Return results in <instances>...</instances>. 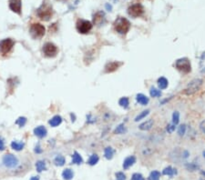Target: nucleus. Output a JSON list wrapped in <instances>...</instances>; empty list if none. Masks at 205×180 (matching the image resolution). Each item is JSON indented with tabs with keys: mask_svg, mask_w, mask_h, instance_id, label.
Listing matches in <instances>:
<instances>
[{
	"mask_svg": "<svg viewBox=\"0 0 205 180\" xmlns=\"http://www.w3.org/2000/svg\"><path fill=\"white\" fill-rule=\"evenodd\" d=\"M116 179L117 180H126V176L122 172H118L116 174Z\"/></svg>",
	"mask_w": 205,
	"mask_h": 180,
	"instance_id": "4c0bfd02",
	"label": "nucleus"
},
{
	"mask_svg": "<svg viewBox=\"0 0 205 180\" xmlns=\"http://www.w3.org/2000/svg\"><path fill=\"white\" fill-rule=\"evenodd\" d=\"M62 122V118L60 116H55L54 117H52L50 120H49V125L51 126H58V125H60Z\"/></svg>",
	"mask_w": 205,
	"mask_h": 180,
	"instance_id": "a211bd4d",
	"label": "nucleus"
},
{
	"mask_svg": "<svg viewBox=\"0 0 205 180\" xmlns=\"http://www.w3.org/2000/svg\"><path fill=\"white\" fill-rule=\"evenodd\" d=\"M83 162V159H82V157L78 153V152H74L73 156H72V163L73 164H81Z\"/></svg>",
	"mask_w": 205,
	"mask_h": 180,
	"instance_id": "412c9836",
	"label": "nucleus"
},
{
	"mask_svg": "<svg viewBox=\"0 0 205 180\" xmlns=\"http://www.w3.org/2000/svg\"><path fill=\"white\" fill-rule=\"evenodd\" d=\"M5 148V146H4V142L2 139H0V150H3Z\"/></svg>",
	"mask_w": 205,
	"mask_h": 180,
	"instance_id": "79ce46f5",
	"label": "nucleus"
},
{
	"mask_svg": "<svg viewBox=\"0 0 205 180\" xmlns=\"http://www.w3.org/2000/svg\"><path fill=\"white\" fill-rule=\"evenodd\" d=\"M3 163L6 167L13 168L18 165V160L15 156H13L11 154H7L3 157Z\"/></svg>",
	"mask_w": 205,
	"mask_h": 180,
	"instance_id": "9d476101",
	"label": "nucleus"
},
{
	"mask_svg": "<svg viewBox=\"0 0 205 180\" xmlns=\"http://www.w3.org/2000/svg\"><path fill=\"white\" fill-rule=\"evenodd\" d=\"M201 85H202V80L201 79H199V78L193 79V80H192L191 82H190L188 87L185 88L184 93L186 95H192L195 92L198 91V90L200 89V87H201Z\"/></svg>",
	"mask_w": 205,
	"mask_h": 180,
	"instance_id": "20e7f679",
	"label": "nucleus"
},
{
	"mask_svg": "<svg viewBox=\"0 0 205 180\" xmlns=\"http://www.w3.org/2000/svg\"><path fill=\"white\" fill-rule=\"evenodd\" d=\"M104 155H105V157L107 159H111L112 157H113V156H114V150H113V148L110 147H106Z\"/></svg>",
	"mask_w": 205,
	"mask_h": 180,
	"instance_id": "b1692460",
	"label": "nucleus"
},
{
	"mask_svg": "<svg viewBox=\"0 0 205 180\" xmlns=\"http://www.w3.org/2000/svg\"><path fill=\"white\" fill-rule=\"evenodd\" d=\"M202 155H203V156L205 157V150H204V151H203V153H202Z\"/></svg>",
	"mask_w": 205,
	"mask_h": 180,
	"instance_id": "c03bdc74",
	"label": "nucleus"
},
{
	"mask_svg": "<svg viewBox=\"0 0 205 180\" xmlns=\"http://www.w3.org/2000/svg\"><path fill=\"white\" fill-rule=\"evenodd\" d=\"M175 126H176V125H174L173 123H172V124H169L168 126H167V127H166L167 132L170 133V134H171L174 130H175V128H176Z\"/></svg>",
	"mask_w": 205,
	"mask_h": 180,
	"instance_id": "c9c22d12",
	"label": "nucleus"
},
{
	"mask_svg": "<svg viewBox=\"0 0 205 180\" xmlns=\"http://www.w3.org/2000/svg\"><path fill=\"white\" fill-rule=\"evenodd\" d=\"M126 130H125V126H124V125L123 124H120L119 126H117V128L115 129V131H114V133L115 134H123L124 132H125Z\"/></svg>",
	"mask_w": 205,
	"mask_h": 180,
	"instance_id": "473e14b6",
	"label": "nucleus"
},
{
	"mask_svg": "<svg viewBox=\"0 0 205 180\" xmlns=\"http://www.w3.org/2000/svg\"><path fill=\"white\" fill-rule=\"evenodd\" d=\"M113 26H114V29H115L119 34H121V35H124V34L128 33V30H130V28H131L130 21H128L127 18L122 17H118L115 20V22H114Z\"/></svg>",
	"mask_w": 205,
	"mask_h": 180,
	"instance_id": "f257e3e1",
	"label": "nucleus"
},
{
	"mask_svg": "<svg viewBox=\"0 0 205 180\" xmlns=\"http://www.w3.org/2000/svg\"><path fill=\"white\" fill-rule=\"evenodd\" d=\"M128 14L132 17H139L144 14V7L140 4H135L128 8Z\"/></svg>",
	"mask_w": 205,
	"mask_h": 180,
	"instance_id": "0eeeda50",
	"label": "nucleus"
},
{
	"mask_svg": "<svg viewBox=\"0 0 205 180\" xmlns=\"http://www.w3.org/2000/svg\"><path fill=\"white\" fill-rule=\"evenodd\" d=\"M161 173L158 171H152L149 176V180H159Z\"/></svg>",
	"mask_w": 205,
	"mask_h": 180,
	"instance_id": "c85d7f7f",
	"label": "nucleus"
},
{
	"mask_svg": "<svg viewBox=\"0 0 205 180\" xmlns=\"http://www.w3.org/2000/svg\"><path fill=\"white\" fill-rule=\"evenodd\" d=\"M54 163L57 165V166L58 167H62L63 165L65 164V158H64V156H58L55 160H54Z\"/></svg>",
	"mask_w": 205,
	"mask_h": 180,
	"instance_id": "bb28decb",
	"label": "nucleus"
},
{
	"mask_svg": "<svg viewBox=\"0 0 205 180\" xmlns=\"http://www.w3.org/2000/svg\"><path fill=\"white\" fill-rule=\"evenodd\" d=\"M11 147L14 150H17V151H20L23 148H24V143L22 142H17V141H13L11 143Z\"/></svg>",
	"mask_w": 205,
	"mask_h": 180,
	"instance_id": "5701e85b",
	"label": "nucleus"
},
{
	"mask_svg": "<svg viewBox=\"0 0 205 180\" xmlns=\"http://www.w3.org/2000/svg\"><path fill=\"white\" fill-rule=\"evenodd\" d=\"M158 86L159 87V89H165L168 87V80H167L165 77H159L158 79Z\"/></svg>",
	"mask_w": 205,
	"mask_h": 180,
	"instance_id": "6ab92c4d",
	"label": "nucleus"
},
{
	"mask_svg": "<svg viewBox=\"0 0 205 180\" xmlns=\"http://www.w3.org/2000/svg\"><path fill=\"white\" fill-rule=\"evenodd\" d=\"M105 6H106V9H107L108 11H111V10H112V6H111V5H110L109 3L106 4Z\"/></svg>",
	"mask_w": 205,
	"mask_h": 180,
	"instance_id": "ea45409f",
	"label": "nucleus"
},
{
	"mask_svg": "<svg viewBox=\"0 0 205 180\" xmlns=\"http://www.w3.org/2000/svg\"><path fill=\"white\" fill-rule=\"evenodd\" d=\"M149 113H150V110H144V111H142L139 116H137L135 117V121L138 122V121H140V120H141L142 118L146 117L149 115Z\"/></svg>",
	"mask_w": 205,
	"mask_h": 180,
	"instance_id": "7c9ffc66",
	"label": "nucleus"
},
{
	"mask_svg": "<svg viewBox=\"0 0 205 180\" xmlns=\"http://www.w3.org/2000/svg\"><path fill=\"white\" fill-rule=\"evenodd\" d=\"M180 121V113L178 111H175L172 115V123L174 125H177Z\"/></svg>",
	"mask_w": 205,
	"mask_h": 180,
	"instance_id": "2f4dec72",
	"label": "nucleus"
},
{
	"mask_svg": "<svg viewBox=\"0 0 205 180\" xmlns=\"http://www.w3.org/2000/svg\"><path fill=\"white\" fill-rule=\"evenodd\" d=\"M122 65L121 62H118V61H113V62H110L107 65L105 66V72L106 73H111L116 71L119 67Z\"/></svg>",
	"mask_w": 205,
	"mask_h": 180,
	"instance_id": "f8f14e48",
	"label": "nucleus"
},
{
	"mask_svg": "<svg viewBox=\"0 0 205 180\" xmlns=\"http://www.w3.org/2000/svg\"><path fill=\"white\" fill-rule=\"evenodd\" d=\"M153 124H154L153 120L152 119H149V120H147L146 122L140 124V126H139V128L140 130H143V131H148V130H150L151 127L153 126Z\"/></svg>",
	"mask_w": 205,
	"mask_h": 180,
	"instance_id": "4468645a",
	"label": "nucleus"
},
{
	"mask_svg": "<svg viewBox=\"0 0 205 180\" xmlns=\"http://www.w3.org/2000/svg\"><path fill=\"white\" fill-rule=\"evenodd\" d=\"M136 99H137V102H138L139 104H140V105H142V106H145V105H147L149 103V98L143 94H138V95H137Z\"/></svg>",
	"mask_w": 205,
	"mask_h": 180,
	"instance_id": "f3484780",
	"label": "nucleus"
},
{
	"mask_svg": "<svg viewBox=\"0 0 205 180\" xmlns=\"http://www.w3.org/2000/svg\"><path fill=\"white\" fill-rule=\"evenodd\" d=\"M201 180H204V179H201Z\"/></svg>",
	"mask_w": 205,
	"mask_h": 180,
	"instance_id": "a18cd8bd",
	"label": "nucleus"
},
{
	"mask_svg": "<svg viewBox=\"0 0 205 180\" xmlns=\"http://www.w3.org/2000/svg\"><path fill=\"white\" fill-rule=\"evenodd\" d=\"M36 167H37V172H42V171H45L46 169H47L46 163L44 161H37L36 163Z\"/></svg>",
	"mask_w": 205,
	"mask_h": 180,
	"instance_id": "393cba45",
	"label": "nucleus"
},
{
	"mask_svg": "<svg viewBox=\"0 0 205 180\" xmlns=\"http://www.w3.org/2000/svg\"><path fill=\"white\" fill-rule=\"evenodd\" d=\"M135 162H136V158H135V156H131L127 157V158L124 160V163H123V168H124V169H128V168H130L131 166H133Z\"/></svg>",
	"mask_w": 205,
	"mask_h": 180,
	"instance_id": "2eb2a0df",
	"label": "nucleus"
},
{
	"mask_svg": "<svg viewBox=\"0 0 205 180\" xmlns=\"http://www.w3.org/2000/svg\"><path fill=\"white\" fill-rule=\"evenodd\" d=\"M73 176H74L73 172H72V170L70 169V168L65 169V170L63 171V173H62V177H63V178L66 179V180H70V179H72Z\"/></svg>",
	"mask_w": 205,
	"mask_h": 180,
	"instance_id": "aec40b11",
	"label": "nucleus"
},
{
	"mask_svg": "<svg viewBox=\"0 0 205 180\" xmlns=\"http://www.w3.org/2000/svg\"><path fill=\"white\" fill-rule=\"evenodd\" d=\"M35 152H36V153H41V152H42V150L40 149V147H39V145H37V146L36 147Z\"/></svg>",
	"mask_w": 205,
	"mask_h": 180,
	"instance_id": "a19ab883",
	"label": "nucleus"
},
{
	"mask_svg": "<svg viewBox=\"0 0 205 180\" xmlns=\"http://www.w3.org/2000/svg\"><path fill=\"white\" fill-rule=\"evenodd\" d=\"M175 66L179 71H180L183 74H188L192 70L191 62H190V60L186 57L178 59L175 63Z\"/></svg>",
	"mask_w": 205,
	"mask_h": 180,
	"instance_id": "7ed1b4c3",
	"label": "nucleus"
},
{
	"mask_svg": "<svg viewBox=\"0 0 205 180\" xmlns=\"http://www.w3.org/2000/svg\"><path fill=\"white\" fill-rule=\"evenodd\" d=\"M119 104L120 107H122L124 108H128V105H130V102H128V97H121V98L119 100Z\"/></svg>",
	"mask_w": 205,
	"mask_h": 180,
	"instance_id": "a878e982",
	"label": "nucleus"
},
{
	"mask_svg": "<svg viewBox=\"0 0 205 180\" xmlns=\"http://www.w3.org/2000/svg\"><path fill=\"white\" fill-rule=\"evenodd\" d=\"M150 96H152V97H158V96H161V90H158V89L155 88V87H151V88H150Z\"/></svg>",
	"mask_w": 205,
	"mask_h": 180,
	"instance_id": "cd10ccee",
	"label": "nucleus"
},
{
	"mask_svg": "<svg viewBox=\"0 0 205 180\" xmlns=\"http://www.w3.org/2000/svg\"><path fill=\"white\" fill-rule=\"evenodd\" d=\"M34 133L37 137L41 138V137H46V135H47V129H46L44 126H37V128L34 129Z\"/></svg>",
	"mask_w": 205,
	"mask_h": 180,
	"instance_id": "dca6fc26",
	"label": "nucleus"
},
{
	"mask_svg": "<svg viewBox=\"0 0 205 180\" xmlns=\"http://www.w3.org/2000/svg\"><path fill=\"white\" fill-rule=\"evenodd\" d=\"M30 180H39V177H33Z\"/></svg>",
	"mask_w": 205,
	"mask_h": 180,
	"instance_id": "37998d69",
	"label": "nucleus"
},
{
	"mask_svg": "<svg viewBox=\"0 0 205 180\" xmlns=\"http://www.w3.org/2000/svg\"><path fill=\"white\" fill-rule=\"evenodd\" d=\"M14 40L10 39V38H6V39H4L0 42V52H1L2 54L6 55L7 53H9L10 50L12 49L13 46H14Z\"/></svg>",
	"mask_w": 205,
	"mask_h": 180,
	"instance_id": "6e6552de",
	"label": "nucleus"
},
{
	"mask_svg": "<svg viewBox=\"0 0 205 180\" xmlns=\"http://www.w3.org/2000/svg\"><path fill=\"white\" fill-rule=\"evenodd\" d=\"M98 159H100L98 158V156L96 154H94L89 157L88 163V165H90V166H94V165H96L98 162Z\"/></svg>",
	"mask_w": 205,
	"mask_h": 180,
	"instance_id": "c756f323",
	"label": "nucleus"
},
{
	"mask_svg": "<svg viewBox=\"0 0 205 180\" xmlns=\"http://www.w3.org/2000/svg\"><path fill=\"white\" fill-rule=\"evenodd\" d=\"M9 8L18 15H21L22 1L21 0H9Z\"/></svg>",
	"mask_w": 205,
	"mask_h": 180,
	"instance_id": "9b49d317",
	"label": "nucleus"
},
{
	"mask_svg": "<svg viewBox=\"0 0 205 180\" xmlns=\"http://www.w3.org/2000/svg\"><path fill=\"white\" fill-rule=\"evenodd\" d=\"M37 15L40 19L44 21H48L53 16V10L52 6L47 3H43L41 6L37 10Z\"/></svg>",
	"mask_w": 205,
	"mask_h": 180,
	"instance_id": "f03ea898",
	"label": "nucleus"
},
{
	"mask_svg": "<svg viewBox=\"0 0 205 180\" xmlns=\"http://www.w3.org/2000/svg\"><path fill=\"white\" fill-rule=\"evenodd\" d=\"M104 19H105L104 13L102 11H98L93 16V23L97 26H100L104 22Z\"/></svg>",
	"mask_w": 205,
	"mask_h": 180,
	"instance_id": "ddd939ff",
	"label": "nucleus"
},
{
	"mask_svg": "<svg viewBox=\"0 0 205 180\" xmlns=\"http://www.w3.org/2000/svg\"><path fill=\"white\" fill-rule=\"evenodd\" d=\"M92 29V24L88 20L79 19L77 22V30L80 34H87Z\"/></svg>",
	"mask_w": 205,
	"mask_h": 180,
	"instance_id": "423d86ee",
	"label": "nucleus"
},
{
	"mask_svg": "<svg viewBox=\"0 0 205 180\" xmlns=\"http://www.w3.org/2000/svg\"><path fill=\"white\" fill-rule=\"evenodd\" d=\"M43 52L47 57H55L58 54V47L52 43H46L43 46Z\"/></svg>",
	"mask_w": 205,
	"mask_h": 180,
	"instance_id": "1a4fd4ad",
	"label": "nucleus"
},
{
	"mask_svg": "<svg viewBox=\"0 0 205 180\" xmlns=\"http://www.w3.org/2000/svg\"><path fill=\"white\" fill-rule=\"evenodd\" d=\"M200 129H201V131L202 133L205 134V120H203V121L201 123V125H200Z\"/></svg>",
	"mask_w": 205,
	"mask_h": 180,
	"instance_id": "58836bf2",
	"label": "nucleus"
},
{
	"mask_svg": "<svg viewBox=\"0 0 205 180\" xmlns=\"http://www.w3.org/2000/svg\"><path fill=\"white\" fill-rule=\"evenodd\" d=\"M27 123V118L26 117H19L17 121H16V124L20 126H24Z\"/></svg>",
	"mask_w": 205,
	"mask_h": 180,
	"instance_id": "f704fd0d",
	"label": "nucleus"
},
{
	"mask_svg": "<svg viewBox=\"0 0 205 180\" xmlns=\"http://www.w3.org/2000/svg\"><path fill=\"white\" fill-rule=\"evenodd\" d=\"M131 180H145V179H144L142 175H140L139 173H135V174L132 175Z\"/></svg>",
	"mask_w": 205,
	"mask_h": 180,
	"instance_id": "e433bc0d",
	"label": "nucleus"
},
{
	"mask_svg": "<svg viewBox=\"0 0 205 180\" xmlns=\"http://www.w3.org/2000/svg\"><path fill=\"white\" fill-rule=\"evenodd\" d=\"M162 174L165 175V176H170V177H171V176H173V175H176V174H177V171H176L175 168H172L171 167H166V168L163 170Z\"/></svg>",
	"mask_w": 205,
	"mask_h": 180,
	"instance_id": "4be33fe9",
	"label": "nucleus"
},
{
	"mask_svg": "<svg viewBox=\"0 0 205 180\" xmlns=\"http://www.w3.org/2000/svg\"><path fill=\"white\" fill-rule=\"evenodd\" d=\"M185 131H186V126H185L184 124H183V125H180V126H179V130H178L179 136H180V137L184 136Z\"/></svg>",
	"mask_w": 205,
	"mask_h": 180,
	"instance_id": "72a5a7b5",
	"label": "nucleus"
},
{
	"mask_svg": "<svg viewBox=\"0 0 205 180\" xmlns=\"http://www.w3.org/2000/svg\"><path fill=\"white\" fill-rule=\"evenodd\" d=\"M45 27L39 23L33 24L30 27V34H31L32 37H34V38H40L45 35Z\"/></svg>",
	"mask_w": 205,
	"mask_h": 180,
	"instance_id": "39448f33",
	"label": "nucleus"
}]
</instances>
